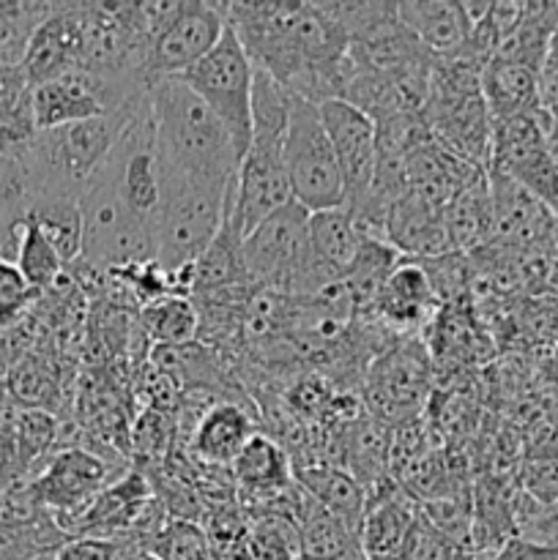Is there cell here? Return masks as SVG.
<instances>
[{
    "mask_svg": "<svg viewBox=\"0 0 558 560\" xmlns=\"http://www.w3.org/2000/svg\"><path fill=\"white\" fill-rule=\"evenodd\" d=\"M255 421L244 413V408L233 402H217L202 413L195 430V452L208 465L230 468L241 448L255 435Z\"/></svg>",
    "mask_w": 558,
    "mask_h": 560,
    "instance_id": "19",
    "label": "cell"
},
{
    "mask_svg": "<svg viewBox=\"0 0 558 560\" xmlns=\"http://www.w3.org/2000/svg\"><path fill=\"white\" fill-rule=\"evenodd\" d=\"M148 556L153 560H217L211 539L200 525L189 520H167L148 541Z\"/></svg>",
    "mask_w": 558,
    "mask_h": 560,
    "instance_id": "26",
    "label": "cell"
},
{
    "mask_svg": "<svg viewBox=\"0 0 558 560\" xmlns=\"http://www.w3.org/2000/svg\"><path fill=\"white\" fill-rule=\"evenodd\" d=\"M235 180L228 189L195 184L162 167V206L156 217V266L175 277L217 238L233 208Z\"/></svg>",
    "mask_w": 558,
    "mask_h": 560,
    "instance_id": "3",
    "label": "cell"
},
{
    "mask_svg": "<svg viewBox=\"0 0 558 560\" xmlns=\"http://www.w3.org/2000/svg\"><path fill=\"white\" fill-rule=\"evenodd\" d=\"M31 202L33 191L22 159L0 156V230L20 228Z\"/></svg>",
    "mask_w": 558,
    "mask_h": 560,
    "instance_id": "29",
    "label": "cell"
},
{
    "mask_svg": "<svg viewBox=\"0 0 558 560\" xmlns=\"http://www.w3.org/2000/svg\"><path fill=\"white\" fill-rule=\"evenodd\" d=\"M317 113L337 156L339 173H342L345 206H348L370 189L372 175H375V120L345 98H328L317 104Z\"/></svg>",
    "mask_w": 558,
    "mask_h": 560,
    "instance_id": "10",
    "label": "cell"
},
{
    "mask_svg": "<svg viewBox=\"0 0 558 560\" xmlns=\"http://www.w3.org/2000/svg\"><path fill=\"white\" fill-rule=\"evenodd\" d=\"M397 16L405 31L435 58L463 52L474 31L460 0H405L397 3Z\"/></svg>",
    "mask_w": 558,
    "mask_h": 560,
    "instance_id": "15",
    "label": "cell"
},
{
    "mask_svg": "<svg viewBox=\"0 0 558 560\" xmlns=\"http://www.w3.org/2000/svg\"><path fill=\"white\" fill-rule=\"evenodd\" d=\"M14 443H16V457H20V470L31 468L36 459H42L44 454L53 448V443L58 441V421L47 410H22L14 416Z\"/></svg>",
    "mask_w": 558,
    "mask_h": 560,
    "instance_id": "27",
    "label": "cell"
},
{
    "mask_svg": "<svg viewBox=\"0 0 558 560\" xmlns=\"http://www.w3.org/2000/svg\"><path fill=\"white\" fill-rule=\"evenodd\" d=\"M224 27L222 3H202V0H181L178 14L153 42L148 55L146 80L148 88L159 80L181 77L191 66L200 63L208 52L219 44Z\"/></svg>",
    "mask_w": 558,
    "mask_h": 560,
    "instance_id": "9",
    "label": "cell"
},
{
    "mask_svg": "<svg viewBox=\"0 0 558 560\" xmlns=\"http://www.w3.org/2000/svg\"><path fill=\"white\" fill-rule=\"evenodd\" d=\"M547 69H558V25H556V31H553L550 44H547V58H545V69L542 71H547Z\"/></svg>",
    "mask_w": 558,
    "mask_h": 560,
    "instance_id": "38",
    "label": "cell"
},
{
    "mask_svg": "<svg viewBox=\"0 0 558 560\" xmlns=\"http://www.w3.org/2000/svg\"><path fill=\"white\" fill-rule=\"evenodd\" d=\"M20 457H16L14 430L11 427H0V487L14 485L20 476Z\"/></svg>",
    "mask_w": 558,
    "mask_h": 560,
    "instance_id": "35",
    "label": "cell"
},
{
    "mask_svg": "<svg viewBox=\"0 0 558 560\" xmlns=\"http://www.w3.org/2000/svg\"><path fill=\"white\" fill-rule=\"evenodd\" d=\"M293 479L323 512L337 517L348 528H361V520L367 512V490L350 476V470L323 463L299 465L293 470Z\"/></svg>",
    "mask_w": 558,
    "mask_h": 560,
    "instance_id": "18",
    "label": "cell"
},
{
    "mask_svg": "<svg viewBox=\"0 0 558 560\" xmlns=\"http://www.w3.org/2000/svg\"><path fill=\"white\" fill-rule=\"evenodd\" d=\"M146 91L148 88L131 80L74 71L33 88V113L38 131H49L113 113Z\"/></svg>",
    "mask_w": 558,
    "mask_h": 560,
    "instance_id": "8",
    "label": "cell"
},
{
    "mask_svg": "<svg viewBox=\"0 0 558 560\" xmlns=\"http://www.w3.org/2000/svg\"><path fill=\"white\" fill-rule=\"evenodd\" d=\"M38 290L31 288L16 262L0 260V328H14L38 301Z\"/></svg>",
    "mask_w": 558,
    "mask_h": 560,
    "instance_id": "31",
    "label": "cell"
},
{
    "mask_svg": "<svg viewBox=\"0 0 558 560\" xmlns=\"http://www.w3.org/2000/svg\"><path fill=\"white\" fill-rule=\"evenodd\" d=\"M55 560H124V547L102 536H77L60 547Z\"/></svg>",
    "mask_w": 558,
    "mask_h": 560,
    "instance_id": "33",
    "label": "cell"
},
{
    "mask_svg": "<svg viewBox=\"0 0 558 560\" xmlns=\"http://www.w3.org/2000/svg\"><path fill=\"white\" fill-rule=\"evenodd\" d=\"M16 268L22 271V277L31 282L33 290L44 293V290H53L60 282L66 271V262L60 260V255L55 252V246L44 238L42 230L33 222H22V238H20V252H16Z\"/></svg>",
    "mask_w": 558,
    "mask_h": 560,
    "instance_id": "24",
    "label": "cell"
},
{
    "mask_svg": "<svg viewBox=\"0 0 558 560\" xmlns=\"http://www.w3.org/2000/svg\"><path fill=\"white\" fill-rule=\"evenodd\" d=\"M293 200L288 170H284V137L255 135L249 151L244 153L235 173L233 191V222L241 241L271 213Z\"/></svg>",
    "mask_w": 558,
    "mask_h": 560,
    "instance_id": "7",
    "label": "cell"
},
{
    "mask_svg": "<svg viewBox=\"0 0 558 560\" xmlns=\"http://www.w3.org/2000/svg\"><path fill=\"white\" fill-rule=\"evenodd\" d=\"M252 560H301V528L290 512H266L249 530Z\"/></svg>",
    "mask_w": 558,
    "mask_h": 560,
    "instance_id": "25",
    "label": "cell"
},
{
    "mask_svg": "<svg viewBox=\"0 0 558 560\" xmlns=\"http://www.w3.org/2000/svg\"><path fill=\"white\" fill-rule=\"evenodd\" d=\"M27 222L36 224L44 238L55 246L66 268L80 260L82 255V206L80 200L66 197H42L33 200L25 213Z\"/></svg>",
    "mask_w": 558,
    "mask_h": 560,
    "instance_id": "21",
    "label": "cell"
},
{
    "mask_svg": "<svg viewBox=\"0 0 558 560\" xmlns=\"http://www.w3.org/2000/svg\"><path fill=\"white\" fill-rule=\"evenodd\" d=\"M31 91L22 66H0V107Z\"/></svg>",
    "mask_w": 558,
    "mask_h": 560,
    "instance_id": "36",
    "label": "cell"
},
{
    "mask_svg": "<svg viewBox=\"0 0 558 560\" xmlns=\"http://www.w3.org/2000/svg\"><path fill=\"white\" fill-rule=\"evenodd\" d=\"M11 394L20 402H25L27 408L47 410L49 413L53 399H58V377L44 361L22 359L11 370Z\"/></svg>",
    "mask_w": 558,
    "mask_h": 560,
    "instance_id": "30",
    "label": "cell"
},
{
    "mask_svg": "<svg viewBox=\"0 0 558 560\" xmlns=\"http://www.w3.org/2000/svg\"><path fill=\"white\" fill-rule=\"evenodd\" d=\"M284 170L293 200L310 213L345 206V184L337 156L323 129L317 104L293 96L288 135H284Z\"/></svg>",
    "mask_w": 558,
    "mask_h": 560,
    "instance_id": "4",
    "label": "cell"
},
{
    "mask_svg": "<svg viewBox=\"0 0 558 560\" xmlns=\"http://www.w3.org/2000/svg\"><path fill=\"white\" fill-rule=\"evenodd\" d=\"M383 238L399 255H410L416 260H435V257L452 252L446 222H443V208L421 200L414 191H405L388 208Z\"/></svg>",
    "mask_w": 558,
    "mask_h": 560,
    "instance_id": "14",
    "label": "cell"
},
{
    "mask_svg": "<svg viewBox=\"0 0 558 560\" xmlns=\"http://www.w3.org/2000/svg\"><path fill=\"white\" fill-rule=\"evenodd\" d=\"M539 74L531 66L492 55L481 69V98L490 109L492 124L531 115L539 109Z\"/></svg>",
    "mask_w": 558,
    "mask_h": 560,
    "instance_id": "16",
    "label": "cell"
},
{
    "mask_svg": "<svg viewBox=\"0 0 558 560\" xmlns=\"http://www.w3.org/2000/svg\"><path fill=\"white\" fill-rule=\"evenodd\" d=\"M38 137L36 113H33V88L14 102L0 107V156H25Z\"/></svg>",
    "mask_w": 558,
    "mask_h": 560,
    "instance_id": "28",
    "label": "cell"
},
{
    "mask_svg": "<svg viewBox=\"0 0 558 560\" xmlns=\"http://www.w3.org/2000/svg\"><path fill=\"white\" fill-rule=\"evenodd\" d=\"M306 224L310 211L290 200L241 241L244 271L252 288L282 295L293 293L295 277L306 257Z\"/></svg>",
    "mask_w": 558,
    "mask_h": 560,
    "instance_id": "6",
    "label": "cell"
},
{
    "mask_svg": "<svg viewBox=\"0 0 558 560\" xmlns=\"http://www.w3.org/2000/svg\"><path fill=\"white\" fill-rule=\"evenodd\" d=\"M146 98L148 91L98 118L38 131L33 145L22 156L33 200H42V197L82 200L85 189L104 167L109 153L115 151L120 135L137 118Z\"/></svg>",
    "mask_w": 558,
    "mask_h": 560,
    "instance_id": "2",
    "label": "cell"
},
{
    "mask_svg": "<svg viewBox=\"0 0 558 560\" xmlns=\"http://www.w3.org/2000/svg\"><path fill=\"white\" fill-rule=\"evenodd\" d=\"M175 80L197 93L228 129L235 153L244 159L252 145V82H255V66L249 55L241 47L239 36L224 27L217 47L206 55L197 66L184 71Z\"/></svg>",
    "mask_w": 558,
    "mask_h": 560,
    "instance_id": "5",
    "label": "cell"
},
{
    "mask_svg": "<svg viewBox=\"0 0 558 560\" xmlns=\"http://www.w3.org/2000/svg\"><path fill=\"white\" fill-rule=\"evenodd\" d=\"M556 552L558 547H542L528 539H509L496 556H490L487 560H553Z\"/></svg>",
    "mask_w": 558,
    "mask_h": 560,
    "instance_id": "34",
    "label": "cell"
},
{
    "mask_svg": "<svg viewBox=\"0 0 558 560\" xmlns=\"http://www.w3.org/2000/svg\"><path fill=\"white\" fill-rule=\"evenodd\" d=\"M523 490L528 492L531 501H536L539 506H553V503H558V452H547L525 465Z\"/></svg>",
    "mask_w": 558,
    "mask_h": 560,
    "instance_id": "32",
    "label": "cell"
},
{
    "mask_svg": "<svg viewBox=\"0 0 558 560\" xmlns=\"http://www.w3.org/2000/svg\"><path fill=\"white\" fill-rule=\"evenodd\" d=\"M148 337L167 348H181L189 345L200 334V310L191 301V295L170 293L162 299L151 301L142 312Z\"/></svg>",
    "mask_w": 558,
    "mask_h": 560,
    "instance_id": "22",
    "label": "cell"
},
{
    "mask_svg": "<svg viewBox=\"0 0 558 560\" xmlns=\"http://www.w3.org/2000/svg\"><path fill=\"white\" fill-rule=\"evenodd\" d=\"M435 301L438 295L435 288H432L425 262L399 260L397 268L388 273L386 284H383L375 315L392 328H416L427 315H430Z\"/></svg>",
    "mask_w": 558,
    "mask_h": 560,
    "instance_id": "17",
    "label": "cell"
},
{
    "mask_svg": "<svg viewBox=\"0 0 558 560\" xmlns=\"http://www.w3.org/2000/svg\"><path fill=\"white\" fill-rule=\"evenodd\" d=\"M107 487V465L102 457L80 446L60 448L47 468L33 479L38 501L53 517L82 512Z\"/></svg>",
    "mask_w": 558,
    "mask_h": 560,
    "instance_id": "12",
    "label": "cell"
},
{
    "mask_svg": "<svg viewBox=\"0 0 558 560\" xmlns=\"http://www.w3.org/2000/svg\"><path fill=\"white\" fill-rule=\"evenodd\" d=\"M416 517H419V506L405 487L388 481V476L377 481L372 490H367V512L359 528L364 558L403 560Z\"/></svg>",
    "mask_w": 558,
    "mask_h": 560,
    "instance_id": "13",
    "label": "cell"
},
{
    "mask_svg": "<svg viewBox=\"0 0 558 560\" xmlns=\"http://www.w3.org/2000/svg\"><path fill=\"white\" fill-rule=\"evenodd\" d=\"M539 109L558 113V69H547L539 74Z\"/></svg>",
    "mask_w": 558,
    "mask_h": 560,
    "instance_id": "37",
    "label": "cell"
},
{
    "mask_svg": "<svg viewBox=\"0 0 558 560\" xmlns=\"http://www.w3.org/2000/svg\"><path fill=\"white\" fill-rule=\"evenodd\" d=\"M159 164L195 184L228 189L239 173V153L222 120L191 88L170 77L148 88Z\"/></svg>",
    "mask_w": 558,
    "mask_h": 560,
    "instance_id": "1",
    "label": "cell"
},
{
    "mask_svg": "<svg viewBox=\"0 0 558 560\" xmlns=\"http://www.w3.org/2000/svg\"><path fill=\"white\" fill-rule=\"evenodd\" d=\"M443 222H446L449 244L452 252H468L485 244L496 230V208H492L490 178L481 173L470 180L446 208H443Z\"/></svg>",
    "mask_w": 558,
    "mask_h": 560,
    "instance_id": "20",
    "label": "cell"
},
{
    "mask_svg": "<svg viewBox=\"0 0 558 560\" xmlns=\"http://www.w3.org/2000/svg\"><path fill=\"white\" fill-rule=\"evenodd\" d=\"M53 9L36 0H0V66H22L33 33Z\"/></svg>",
    "mask_w": 558,
    "mask_h": 560,
    "instance_id": "23",
    "label": "cell"
},
{
    "mask_svg": "<svg viewBox=\"0 0 558 560\" xmlns=\"http://www.w3.org/2000/svg\"><path fill=\"white\" fill-rule=\"evenodd\" d=\"M85 63V9L82 3H55L53 14L38 25L27 44L22 71L27 85L58 80L82 71Z\"/></svg>",
    "mask_w": 558,
    "mask_h": 560,
    "instance_id": "11",
    "label": "cell"
}]
</instances>
